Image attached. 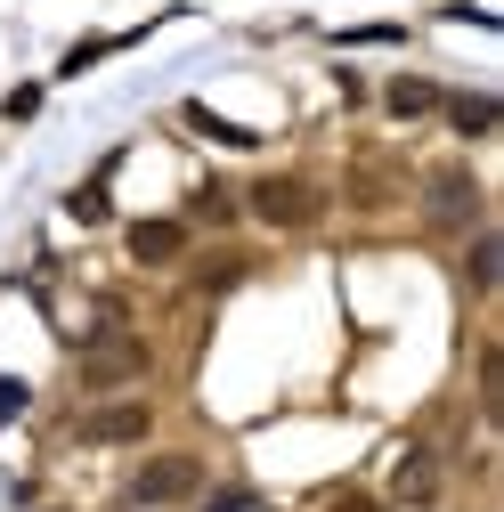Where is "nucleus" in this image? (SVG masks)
Here are the masks:
<instances>
[{
    "mask_svg": "<svg viewBox=\"0 0 504 512\" xmlns=\"http://www.w3.org/2000/svg\"><path fill=\"white\" fill-rule=\"evenodd\" d=\"M147 366H155V342H147V334H131V326H122V309H114L106 326L82 342L74 382H82L90 399H114V391H131V382H147Z\"/></svg>",
    "mask_w": 504,
    "mask_h": 512,
    "instance_id": "1",
    "label": "nucleus"
},
{
    "mask_svg": "<svg viewBox=\"0 0 504 512\" xmlns=\"http://www.w3.org/2000/svg\"><path fill=\"white\" fill-rule=\"evenodd\" d=\"M236 204H244V220H261V228H277V236L318 228V212H326V196L309 187V171H252Z\"/></svg>",
    "mask_w": 504,
    "mask_h": 512,
    "instance_id": "2",
    "label": "nucleus"
},
{
    "mask_svg": "<svg viewBox=\"0 0 504 512\" xmlns=\"http://www.w3.org/2000/svg\"><path fill=\"white\" fill-rule=\"evenodd\" d=\"M423 220H431L439 236H464V228H480V179H472L464 163H439V171L423 179Z\"/></svg>",
    "mask_w": 504,
    "mask_h": 512,
    "instance_id": "3",
    "label": "nucleus"
},
{
    "mask_svg": "<svg viewBox=\"0 0 504 512\" xmlns=\"http://www.w3.org/2000/svg\"><path fill=\"white\" fill-rule=\"evenodd\" d=\"M122 252H131L139 269H179L187 252H196V228H187L179 212H147V220L122 228Z\"/></svg>",
    "mask_w": 504,
    "mask_h": 512,
    "instance_id": "4",
    "label": "nucleus"
},
{
    "mask_svg": "<svg viewBox=\"0 0 504 512\" xmlns=\"http://www.w3.org/2000/svg\"><path fill=\"white\" fill-rule=\"evenodd\" d=\"M196 488H204V456H187V447H179V456H147V464H139V480H131V504L163 512V504H187Z\"/></svg>",
    "mask_w": 504,
    "mask_h": 512,
    "instance_id": "5",
    "label": "nucleus"
},
{
    "mask_svg": "<svg viewBox=\"0 0 504 512\" xmlns=\"http://www.w3.org/2000/svg\"><path fill=\"white\" fill-rule=\"evenodd\" d=\"M74 431H82L90 447H139V439L155 431V407H147V399H98Z\"/></svg>",
    "mask_w": 504,
    "mask_h": 512,
    "instance_id": "6",
    "label": "nucleus"
},
{
    "mask_svg": "<svg viewBox=\"0 0 504 512\" xmlns=\"http://www.w3.org/2000/svg\"><path fill=\"white\" fill-rule=\"evenodd\" d=\"M439 488H448V456L439 447H407L391 472V504H439Z\"/></svg>",
    "mask_w": 504,
    "mask_h": 512,
    "instance_id": "7",
    "label": "nucleus"
},
{
    "mask_svg": "<svg viewBox=\"0 0 504 512\" xmlns=\"http://www.w3.org/2000/svg\"><path fill=\"white\" fill-rule=\"evenodd\" d=\"M439 98H448L439 82H415V74H399V82L383 90V114H391V122H423V114H439Z\"/></svg>",
    "mask_w": 504,
    "mask_h": 512,
    "instance_id": "8",
    "label": "nucleus"
},
{
    "mask_svg": "<svg viewBox=\"0 0 504 512\" xmlns=\"http://www.w3.org/2000/svg\"><path fill=\"white\" fill-rule=\"evenodd\" d=\"M179 220H187V228H196V220H204V228H236V220H244V204L228 196V187H196V204H187Z\"/></svg>",
    "mask_w": 504,
    "mask_h": 512,
    "instance_id": "9",
    "label": "nucleus"
},
{
    "mask_svg": "<svg viewBox=\"0 0 504 512\" xmlns=\"http://www.w3.org/2000/svg\"><path fill=\"white\" fill-rule=\"evenodd\" d=\"M439 114H448L464 139H488V131H496V106H488V98H439Z\"/></svg>",
    "mask_w": 504,
    "mask_h": 512,
    "instance_id": "10",
    "label": "nucleus"
},
{
    "mask_svg": "<svg viewBox=\"0 0 504 512\" xmlns=\"http://www.w3.org/2000/svg\"><path fill=\"white\" fill-rule=\"evenodd\" d=\"M488 285H496V236L472 228V293H488Z\"/></svg>",
    "mask_w": 504,
    "mask_h": 512,
    "instance_id": "11",
    "label": "nucleus"
},
{
    "mask_svg": "<svg viewBox=\"0 0 504 512\" xmlns=\"http://www.w3.org/2000/svg\"><path fill=\"white\" fill-rule=\"evenodd\" d=\"M187 122H196L204 139H220V147H252V131H236V122H220V114H204V106H187Z\"/></svg>",
    "mask_w": 504,
    "mask_h": 512,
    "instance_id": "12",
    "label": "nucleus"
},
{
    "mask_svg": "<svg viewBox=\"0 0 504 512\" xmlns=\"http://www.w3.org/2000/svg\"><path fill=\"white\" fill-rule=\"evenodd\" d=\"M326 512H391V504H383V496H358V488H342Z\"/></svg>",
    "mask_w": 504,
    "mask_h": 512,
    "instance_id": "13",
    "label": "nucleus"
}]
</instances>
